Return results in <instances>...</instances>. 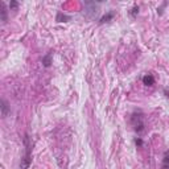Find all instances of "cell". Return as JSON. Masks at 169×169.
Masks as SVG:
<instances>
[{
  "mask_svg": "<svg viewBox=\"0 0 169 169\" xmlns=\"http://www.w3.org/2000/svg\"><path fill=\"white\" fill-rule=\"evenodd\" d=\"M131 123H132V126H134V129L138 132V134H141V132L144 131V128H145V124H144V116H143L141 112H135V114H132Z\"/></svg>",
  "mask_w": 169,
  "mask_h": 169,
  "instance_id": "cell-1",
  "label": "cell"
},
{
  "mask_svg": "<svg viewBox=\"0 0 169 169\" xmlns=\"http://www.w3.org/2000/svg\"><path fill=\"white\" fill-rule=\"evenodd\" d=\"M115 17V12L114 11H108V12H106V13L100 17V20H99V23L100 24H104V23H110V21L112 20V19Z\"/></svg>",
  "mask_w": 169,
  "mask_h": 169,
  "instance_id": "cell-2",
  "label": "cell"
},
{
  "mask_svg": "<svg viewBox=\"0 0 169 169\" xmlns=\"http://www.w3.org/2000/svg\"><path fill=\"white\" fill-rule=\"evenodd\" d=\"M9 112H11V108H9L8 103H7V100L6 99H1V116L6 118Z\"/></svg>",
  "mask_w": 169,
  "mask_h": 169,
  "instance_id": "cell-3",
  "label": "cell"
},
{
  "mask_svg": "<svg viewBox=\"0 0 169 169\" xmlns=\"http://www.w3.org/2000/svg\"><path fill=\"white\" fill-rule=\"evenodd\" d=\"M143 83L145 86H153L155 85V78L152 74H145L143 77Z\"/></svg>",
  "mask_w": 169,
  "mask_h": 169,
  "instance_id": "cell-4",
  "label": "cell"
},
{
  "mask_svg": "<svg viewBox=\"0 0 169 169\" xmlns=\"http://www.w3.org/2000/svg\"><path fill=\"white\" fill-rule=\"evenodd\" d=\"M52 60H53V54H52V52L46 53V54L42 57V63H44V66H45V67H49V66L52 65Z\"/></svg>",
  "mask_w": 169,
  "mask_h": 169,
  "instance_id": "cell-5",
  "label": "cell"
},
{
  "mask_svg": "<svg viewBox=\"0 0 169 169\" xmlns=\"http://www.w3.org/2000/svg\"><path fill=\"white\" fill-rule=\"evenodd\" d=\"M1 21H3V24H6L7 21H8V17H7V13H8V11H7V8H6V4L1 1Z\"/></svg>",
  "mask_w": 169,
  "mask_h": 169,
  "instance_id": "cell-6",
  "label": "cell"
},
{
  "mask_svg": "<svg viewBox=\"0 0 169 169\" xmlns=\"http://www.w3.org/2000/svg\"><path fill=\"white\" fill-rule=\"evenodd\" d=\"M69 20H70V16H66L62 12H58L57 17H56V21H58V23H66V21H69Z\"/></svg>",
  "mask_w": 169,
  "mask_h": 169,
  "instance_id": "cell-7",
  "label": "cell"
},
{
  "mask_svg": "<svg viewBox=\"0 0 169 169\" xmlns=\"http://www.w3.org/2000/svg\"><path fill=\"white\" fill-rule=\"evenodd\" d=\"M161 166H163V169H169V153L168 152H165V155H164Z\"/></svg>",
  "mask_w": 169,
  "mask_h": 169,
  "instance_id": "cell-8",
  "label": "cell"
},
{
  "mask_svg": "<svg viewBox=\"0 0 169 169\" xmlns=\"http://www.w3.org/2000/svg\"><path fill=\"white\" fill-rule=\"evenodd\" d=\"M138 13H139V6H135L134 8L129 11V15H131L132 17H136V16H138Z\"/></svg>",
  "mask_w": 169,
  "mask_h": 169,
  "instance_id": "cell-9",
  "label": "cell"
},
{
  "mask_svg": "<svg viewBox=\"0 0 169 169\" xmlns=\"http://www.w3.org/2000/svg\"><path fill=\"white\" fill-rule=\"evenodd\" d=\"M9 8H11V9H17L19 8V3H17V1H11V3H9Z\"/></svg>",
  "mask_w": 169,
  "mask_h": 169,
  "instance_id": "cell-10",
  "label": "cell"
},
{
  "mask_svg": "<svg viewBox=\"0 0 169 169\" xmlns=\"http://www.w3.org/2000/svg\"><path fill=\"white\" fill-rule=\"evenodd\" d=\"M135 144H136L138 147H141V145H143V139H141V138H136V139H135Z\"/></svg>",
  "mask_w": 169,
  "mask_h": 169,
  "instance_id": "cell-11",
  "label": "cell"
},
{
  "mask_svg": "<svg viewBox=\"0 0 169 169\" xmlns=\"http://www.w3.org/2000/svg\"><path fill=\"white\" fill-rule=\"evenodd\" d=\"M164 92H165V95H166V98H169V92H168V90H164Z\"/></svg>",
  "mask_w": 169,
  "mask_h": 169,
  "instance_id": "cell-12",
  "label": "cell"
}]
</instances>
